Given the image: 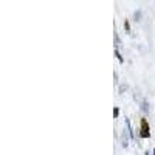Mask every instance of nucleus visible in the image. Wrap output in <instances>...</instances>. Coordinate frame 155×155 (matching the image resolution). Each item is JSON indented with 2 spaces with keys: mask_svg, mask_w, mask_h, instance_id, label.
Here are the masks:
<instances>
[{
  "mask_svg": "<svg viewBox=\"0 0 155 155\" xmlns=\"http://www.w3.org/2000/svg\"><path fill=\"white\" fill-rule=\"evenodd\" d=\"M140 137H141V138H149V137H150V129H149V123H147V120H146V118L141 120Z\"/></svg>",
  "mask_w": 155,
  "mask_h": 155,
  "instance_id": "1",
  "label": "nucleus"
},
{
  "mask_svg": "<svg viewBox=\"0 0 155 155\" xmlns=\"http://www.w3.org/2000/svg\"><path fill=\"white\" fill-rule=\"evenodd\" d=\"M115 56L118 58V61H120V62H124V59H123V56L120 54V51H118V50H115Z\"/></svg>",
  "mask_w": 155,
  "mask_h": 155,
  "instance_id": "2",
  "label": "nucleus"
},
{
  "mask_svg": "<svg viewBox=\"0 0 155 155\" xmlns=\"http://www.w3.org/2000/svg\"><path fill=\"white\" fill-rule=\"evenodd\" d=\"M113 115H115V118H118V115H120V109H118V107L113 109Z\"/></svg>",
  "mask_w": 155,
  "mask_h": 155,
  "instance_id": "3",
  "label": "nucleus"
},
{
  "mask_svg": "<svg viewBox=\"0 0 155 155\" xmlns=\"http://www.w3.org/2000/svg\"><path fill=\"white\" fill-rule=\"evenodd\" d=\"M141 109H143L144 112H147V110H149V107H147V102H146V101L143 102V107H141Z\"/></svg>",
  "mask_w": 155,
  "mask_h": 155,
  "instance_id": "4",
  "label": "nucleus"
},
{
  "mask_svg": "<svg viewBox=\"0 0 155 155\" xmlns=\"http://www.w3.org/2000/svg\"><path fill=\"white\" fill-rule=\"evenodd\" d=\"M153 155H155V149H153Z\"/></svg>",
  "mask_w": 155,
  "mask_h": 155,
  "instance_id": "5",
  "label": "nucleus"
},
{
  "mask_svg": "<svg viewBox=\"0 0 155 155\" xmlns=\"http://www.w3.org/2000/svg\"><path fill=\"white\" fill-rule=\"evenodd\" d=\"M146 155H149V153H146Z\"/></svg>",
  "mask_w": 155,
  "mask_h": 155,
  "instance_id": "6",
  "label": "nucleus"
}]
</instances>
